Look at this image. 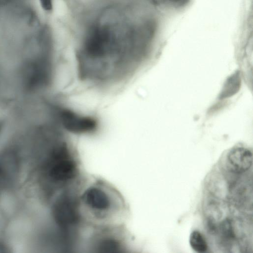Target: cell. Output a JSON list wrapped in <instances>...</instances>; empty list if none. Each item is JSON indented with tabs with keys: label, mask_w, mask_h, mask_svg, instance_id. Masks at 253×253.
I'll return each instance as SVG.
<instances>
[{
	"label": "cell",
	"mask_w": 253,
	"mask_h": 253,
	"mask_svg": "<svg viewBox=\"0 0 253 253\" xmlns=\"http://www.w3.org/2000/svg\"><path fill=\"white\" fill-rule=\"evenodd\" d=\"M8 175L4 166L0 163V185H4L8 182Z\"/></svg>",
	"instance_id": "obj_4"
},
{
	"label": "cell",
	"mask_w": 253,
	"mask_h": 253,
	"mask_svg": "<svg viewBox=\"0 0 253 253\" xmlns=\"http://www.w3.org/2000/svg\"><path fill=\"white\" fill-rule=\"evenodd\" d=\"M173 1H180L181 0H172Z\"/></svg>",
	"instance_id": "obj_6"
},
{
	"label": "cell",
	"mask_w": 253,
	"mask_h": 253,
	"mask_svg": "<svg viewBox=\"0 0 253 253\" xmlns=\"http://www.w3.org/2000/svg\"><path fill=\"white\" fill-rule=\"evenodd\" d=\"M253 163L252 152L248 148L236 147L228 153L226 164L228 169L235 173H242L249 169Z\"/></svg>",
	"instance_id": "obj_2"
},
{
	"label": "cell",
	"mask_w": 253,
	"mask_h": 253,
	"mask_svg": "<svg viewBox=\"0 0 253 253\" xmlns=\"http://www.w3.org/2000/svg\"><path fill=\"white\" fill-rule=\"evenodd\" d=\"M189 244L197 253H204L208 250V244L203 235L198 231H193L190 234Z\"/></svg>",
	"instance_id": "obj_3"
},
{
	"label": "cell",
	"mask_w": 253,
	"mask_h": 253,
	"mask_svg": "<svg viewBox=\"0 0 253 253\" xmlns=\"http://www.w3.org/2000/svg\"><path fill=\"white\" fill-rule=\"evenodd\" d=\"M79 199L83 222L93 232L124 227L122 221L127 213V207L120 193L108 182L86 176Z\"/></svg>",
	"instance_id": "obj_1"
},
{
	"label": "cell",
	"mask_w": 253,
	"mask_h": 253,
	"mask_svg": "<svg viewBox=\"0 0 253 253\" xmlns=\"http://www.w3.org/2000/svg\"><path fill=\"white\" fill-rule=\"evenodd\" d=\"M40 4L43 9L50 11L52 8L53 0H39Z\"/></svg>",
	"instance_id": "obj_5"
}]
</instances>
